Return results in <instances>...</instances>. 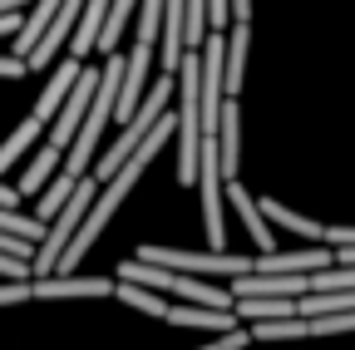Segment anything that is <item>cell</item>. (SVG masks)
<instances>
[{
	"instance_id": "obj_30",
	"label": "cell",
	"mask_w": 355,
	"mask_h": 350,
	"mask_svg": "<svg viewBox=\"0 0 355 350\" xmlns=\"http://www.w3.org/2000/svg\"><path fill=\"white\" fill-rule=\"evenodd\" d=\"M232 20H237V25L252 20V0H232Z\"/></svg>"
},
{
	"instance_id": "obj_27",
	"label": "cell",
	"mask_w": 355,
	"mask_h": 350,
	"mask_svg": "<svg viewBox=\"0 0 355 350\" xmlns=\"http://www.w3.org/2000/svg\"><path fill=\"white\" fill-rule=\"evenodd\" d=\"M25 74H30V64L20 55H0V79H25Z\"/></svg>"
},
{
	"instance_id": "obj_19",
	"label": "cell",
	"mask_w": 355,
	"mask_h": 350,
	"mask_svg": "<svg viewBox=\"0 0 355 350\" xmlns=\"http://www.w3.org/2000/svg\"><path fill=\"white\" fill-rule=\"evenodd\" d=\"M40 128H44V119H35V114H30V119H25V123L15 128V134H10L6 143H0V173H6V168H10V163H15V158H20L25 148H35Z\"/></svg>"
},
{
	"instance_id": "obj_5",
	"label": "cell",
	"mask_w": 355,
	"mask_h": 350,
	"mask_svg": "<svg viewBox=\"0 0 355 350\" xmlns=\"http://www.w3.org/2000/svg\"><path fill=\"white\" fill-rule=\"evenodd\" d=\"M99 84H104V69H84V79L74 84L69 104H64V109H60V119L50 123V143H60L64 153H69V143L79 139V128H84L89 109H94V94H99Z\"/></svg>"
},
{
	"instance_id": "obj_11",
	"label": "cell",
	"mask_w": 355,
	"mask_h": 350,
	"mask_svg": "<svg viewBox=\"0 0 355 350\" xmlns=\"http://www.w3.org/2000/svg\"><path fill=\"white\" fill-rule=\"evenodd\" d=\"M227 198H232V207H237V217H242V227H247V237L257 242V252H272V242H277V232H272V222H266V212L257 207V198L232 178L227 183Z\"/></svg>"
},
{
	"instance_id": "obj_1",
	"label": "cell",
	"mask_w": 355,
	"mask_h": 350,
	"mask_svg": "<svg viewBox=\"0 0 355 350\" xmlns=\"http://www.w3.org/2000/svg\"><path fill=\"white\" fill-rule=\"evenodd\" d=\"M123 69H128V60H104V84H99V94H94V109H89L79 139H74L69 153H64V173H69V178H89V173L99 168V158H104V153H99V139H104V123L119 114Z\"/></svg>"
},
{
	"instance_id": "obj_18",
	"label": "cell",
	"mask_w": 355,
	"mask_h": 350,
	"mask_svg": "<svg viewBox=\"0 0 355 350\" xmlns=\"http://www.w3.org/2000/svg\"><path fill=\"white\" fill-rule=\"evenodd\" d=\"M60 153H64L60 143H44V148L35 153V163L25 168V178H20L15 188H20V193H40V188H44V178H50V173H55V163H60Z\"/></svg>"
},
{
	"instance_id": "obj_13",
	"label": "cell",
	"mask_w": 355,
	"mask_h": 350,
	"mask_svg": "<svg viewBox=\"0 0 355 350\" xmlns=\"http://www.w3.org/2000/svg\"><path fill=\"white\" fill-rule=\"evenodd\" d=\"M114 10V0H84V15H79V30L69 40V55L84 60L89 50H99V35H104V20Z\"/></svg>"
},
{
	"instance_id": "obj_22",
	"label": "cell",
	"mask_w": 355,
	"mask_h": 350,
	"mask_svg": "<svg viewBox=\"0 0 355 350\" xmlns=\"http://www.w3.org/2000/svg\"><path fill=\"white\" fill-rule=\"evenodd\" d=\"M355 331V311H336V316H311L306 321V335L321 340V335H350Z\"/></svg>"
},
{
	"instance_id": "obj_8",
	"label": "cell",
	"mask_w": 355,
	"mask_h": 350,
	"mask_svg": "<svg viewBox=\"0 0 355 350\" xmlns=\"http://www.w3.org/2000/svg\"><path fill=\"white\" fill-rule=\"evenodd\" d=\"M168 326H188V331H212V335H227V331H242L237 311H217V306H193V301H178L168 306Z\"/></svg>"
},
{
	"instance_id": "obj_9",
	"label": "cell",
	"mask_w": 355,
	"mask_h": 350,
	"mask_svg": "<svg viewBox=\"0 0 355 350\" xmlns=\"http://www.w3.org/2000/svg\"><path fill=\"white\" fill-rule=\"evenodd\" d=\"M311 291V277H286V272H247L232 281V296H306Z\"/></svg>"
},
{
	"instance_id": "obj_4",
	"label": "cell",
	"mask_w": 355,
	"mask_h": 350,
	"mask_svg": "<svg viewBox=\"0 0 355 350\" xmlns=\"http://www.w3.org/2000/svg\"><path fill=\"white\" fill-rule=\"evenodd\" d=\"M222 148L217 134L202 139V168H198V188H202V222H207V242L212 252H222V237H227V222H222Z\"/></svg>"
},
{
	"instance_id": "obj_29",
	"label": "cell",
	"mask_w": 355,
	"mask_h": 350,
	"mask_svg": "<svg viewBox=\"0 0 355 350\" xmlns=\"http://www.w3.org/2000/svg\"><path fill=\"white\" fill-rule=\"evenodd\" d=\"M20 198H25L20 188H6V183H0V207H20Z\"/></svg>"
},
{
	"instance_id": "obj_3",
	"label": "cell",
	"mask_w": 355,
	"mask_h": 350,
	"mask_svg": "<svg viewBox=\"0 0 355 350\" xmlns=\"http://www.w3.org/2000/svg\"><path fill=\"white\" fill-rule=\"evenodd\" d=\"M139 261H153V267H168V272H217V277H247L257 272V256H242V252H188V247H139Z\"/></svg>"
},
{
	"instance_id": "obj_17",
	"label": "cell",
	"mask_w": 355,
	"mask_h": 350,
	"mask_svg": "<svg viewBox=\"0 0 355 350\" xmlns=\"http://www.w3.org/2000/svg\"><path fill=\"white\" fill-rule=\"evenodd\" d=\"M247 50H252V25H232L227 30V99H237L247 79Z\"/></svg>"
},
{
	"instance_id": "obj_25",
	"label": "cell",
	"mask_w": 355,
	"mask_h": 350,
	"mask_svg": "<svg viewBox=\"0 0 355 350\" xmlns=\"http://www.w3.org/2000/svg\"><path fill=\"white\" fill-rule=\"evenodd\" d=\"M35 301V281H0V306H20Z\"/></svg>"
},
{
	"instance_id": "obj_23",
	"label": "cell",
	"mask_w": 355,
	"mask_h": 350,
	"mask_svg": "<svg viewBox=\"0 0 355 350\" xmlns=\"http://www.w3.org/2000/svg\"><path fill=\"white\" fill-rule=\"evenodd\" d=\"M133 6H139V0H114V10H109V20H104V35H99V50H104V55L119 45V35H123V25H128V15H133Z\"/></svg>"
},
{
	"instance_id": "obj_28",
	"label": "cell",
	"mask_w": 355,
	"mask_h": 350,
	"mask_svg": "<svg viewBox=\"0 0 355 350\" xmlns=\"http://www.w3.org/2000/svg\"><path fill=\"white\" fill-rule=\"evenodd\" d=\"M326 247H355V227H326Z\"/></svg>"
},
{
	"instance_id": "obj_15",
	"label": "cell",
	"mask_w": 355,
	"mask_h": 350,
	"mask_svg": "<svg viewBox=\"0 0 355 350\" xmlns=\"http://www.w3.org/2000/svg\"><path fill=\"white\" fill-rule=\"evenodd\" d=\"M261 212H266V222H272V227H282V232H301V242H326V227H321V222H311V217L291 212V207L277 202V198H261Z\"/></svg>"
},
{
	"instance_id": "obj_24",
	"label": "cell",
	"mask_w": 355,
	"mask_h": 350,
	"mask_svg": "<svg viewBox=\"0 0 355 350\" xmlns=\"http://www.w3.org/2000/svg\"><path fill=\"white\" fill-rule=\"evenodd\" d=\"M0 277H6V281H30V277H35V261H25V256H6V252H0Z\"/></svg>"
},
{
	"instance_id": "obj_20",
	"label": "cell",
	"mask_w": 355,
	"mask_h": 350,
	"mask_svg": "<svg viewBox=\"0 0 355 350\" xmlns=\"http://www.w3.org/2000/svg\"><path fill=\"white\" fill-rule=\"evenodd\" d=\"M119 301H123V306H133V311H144V316H168V301H163V291L133 286V281H119Z\"/></svg>"
},
{
	"instance_id": "obj_7",
	"label": "cell",
	"mask_w": 355,
	"mask_h": 350,
	"mask_svg": "<svg viewBox=\"0 0 355 350\" xmlns=\"http://www.w3.org/2000/svg\"><path fill=\"white\" fill-rule=\"evenodd\" d=\"M84 79V60H64L50 79H44V89H40V99H35V119H44V123H55L60 119V109L69 104V94H74V84Z\"/></svg>"
},
{
	"instance_id": "obj_21",
	"label": "cell",
	"mask_w": 355,
	"mask_h": 350,
	"mask_svg": "<svg viewBox=\"0 0 355 350\" xmlns=\"http://www.w3.org/2000/svg\"><path fill=\"white\" fill-rule=\"evenodd\" d=\"M252 340H311L306 335V316H286V321H257L252 326Z\"/></svg>"
},
{
	"instance_id": "obj_16",
	"label": "cell",
	"mask_w": 355,
	"mask_h": 350,
	"mask_svg": "<svg viewBox=\"0 0 355 350\" xmlns=\"http://www.w3.org/2000/svg\"><path fill=\"white\" fill-rule=\"evenodd\" d=\"M237 316L257 326V321H286V316H301V311H296V296H242Z\"/></svg>"
},
{
	"instance_id": "obj_14",
	"label": "cell",
	"mask_w": 355,
	"mask_h": 350,
	"mask_svg": "<svg viewBox=\"0 0 355 350\" xmlns=\"http://www.w3.org/2000/svg\"><path fill=\"white\" fill-rule=\"evenodd\" d=\"M217 148H222V173H227V183H232V178H237V163H242V109H237V99L222 104Z\"/></svg>"
},
{
	"instance_id": "obj_26",
	"label": "cell",
	"mask_w": 355,
	"mask_h": 350,
	"mask_svg": "<svg viewBox=\"0 0 355 350\" xmlns=\"http://www.w3.org/2000/svg\"><path fill=\"white\" fill-rule=\"evenodd\" d=\"M247 345H252V331H227V335H217V340H207L198 350H247Z\"/></svg>"
},
{
	"instance_id": "obj_2",
	"label": "cell",
	"mask_w": 355,
	"mask_h": 350,
	"mask_svg": "<svg viewBox=\"0 0 355 350\" xmlns=\"http://www.w3.org/2000/svg\"><path fill=\"white\" fill-rule=\"evenodd\" d=\"M173 79H178V74H158V79L148 84V94H144L139 114H133V119L123 123V134L114 139V148H109V153L99 158V168H94V178H99V183H109L114 173H119V168H123L133 153L144 148V139H148L153 128L163 123V114H168V94H173Z\"/></svg>"
},
{
	"instance_id": "obj_31",
	"label": "cell",
	"mask_w": 355,
	"mask_h": 350,
	"mask_svg": "<svg viewBox=\"0 0 355 350\" xmlns=\"http://www.w3.org/2000/svg\"><path fill=\"white\" fill-rule=\"evenodd\" d=\"M20 6H35V0H0V15H15Z\"/></svg>"
},
{
	"instance_id": "obj_12",
	"label": "cell",
	"mask_w": 355,
	"mask_h": 350,
	"mask_svg": "<svg viewBox=\"0 0 355 350\" xmlns=\"http://www.w3.org/2000/svg\"><path fill=\"white\" fill-rule=\"evenodd\" d=\"M64 10V0H35L30 6V15H25V25H20V35H15V55L30 64V55H35V45L44 40V30L55 25V15Z\"/></svg>"
},
{
	"instance_id": "obj_10",
	"label": "cell",
	"mask_w": 355,
	"mask_h": 350,
	"mask_svg": "<svg viewBox=\"0 0 355 350\" xmlns=\"http://www.w3.org/2000/svg\"><path fill=\"white\" fill-rule=\"evenodd\" d=\"M79 15H84V0H64V10L55 15V25L44 30V40L35 45V55H30V74H35V69H44V64H50V60L60 55V45H64V35L74 40V30H79Z\"/></svg>"
},
{
	"instance_id": "obj_6",
	"label": "cell",
	"mask_w": 355,
	"mask_h": 350,
	"mask_svg": "<svg viewBox=\"0 0 355 350\" xmlns=\"http://www.w3.org/2000/svg\"><path fill=\"white\" fill-rule=\"evenodd\" d=\"M84 296H119V277H40L35 301H84Z\"/></svg>"
}]
</instances>
